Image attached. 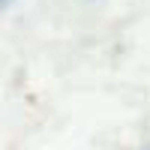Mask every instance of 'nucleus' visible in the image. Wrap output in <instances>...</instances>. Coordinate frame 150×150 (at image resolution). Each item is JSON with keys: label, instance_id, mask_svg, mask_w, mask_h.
<instances>
[{"label": "nucleus", "instance_id": "f257e3e1", "mask_svg": "<svg viewBox=\"0 0 150 150\" xmlns=\"http://www.w3.org/2000/svg\"><path fill=\"white\" fill-rule=\"evenodd\" d=\"M12 3V0H0V9H3V6H9Z\"/></svg>", "mask_w": 150, "mask_h": 150}]
</instances>
